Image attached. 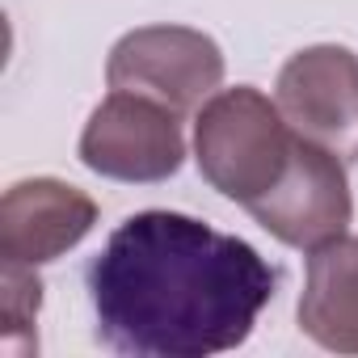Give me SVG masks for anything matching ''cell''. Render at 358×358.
Masks as SVG:
<instances>
[{
  "mask_svg": "<svg viewBox=\"0 0 358 358\" xmlns=\"http://www.w3.org/2000/svg\"><path fill=\"white\" fill-rule=\"evenodd\" d=\"M274 266L182 211L122 220L89 266L97 337L135 358H211L245 345L274 299Z\"/></svg>",
  "mask_w": 358,
  "mask_h": 358,
  "instance_id": "cell-1",
  "label": "cell"
},
{
  "mask_svg": "<svg viewBox=\"0 0 358 358\" xmlns=\"http://www.w3.org/2000/svg\"><path fill=\"white\" fill-rule=\"evenodd\" d=\"M295 139L299 135L282 118L278 101L253 85H236L203 101L194 122V160L224 199L249 207L282 177Z\"/></svg>",
  "mask_w": 358,
  "mask_h": 358,
  "instance_id": "cell-2",
  "label": "cell"
},
{
  "mask_svg": "<svg viewBox=\"0 0 358 358\" xmlns=\"http://www.w3.org/2000/svg\"><path fill=\"white\" fill-rule=\"evenodd\" d=\"M110 89L152 97L173 114L199 110L224 80L215 38L190 26H143L114 43L106 64Z\"/></svg>",
  "mask_w": 358,
  "mask_h": 358,
  "instance_id": "cell-3",
  "label": "cell"
},
{
  "mask_svg": "<svg viewBox=\"0 0 358 358\" xmlns=\"http://www.w3.org/2000/svg\"><path fill=\"white\" fill-rule=\"evenodd\" d=\"M80 160L110 182H164L186 160L182 114L152 97L110 89V97L85 122Z\"/></svg>",
  "mask_w": 358,
  "mask_h": 358,
  "instance_id": "cell-4",
  "label": "cell"
},
{
  "mask_svg": "<svg viewBox=\"0 0 358 358\" xmlns=\"http://www.w3.org/2000/svg\"><path fill=\"white\" fill-rule=\"evenodd\" d=\"M274 241L291 249H316L333 236H345L354 220V199L345 182V164L329 148L312 139H295V152L282 169V177L245 207Z\"/></svg>",
  "mask_w": 358,
  "mask_h": 358,
  "instance_id": "cell-5",
  "label": "cell"
},
{
  "mask_svg": "<svg viewBox=\"0 0 358 358\" xmlns=\"http://www.w3.org/2000/svg\"><path fill=\"white\" fill-rule=\"evenodd\" d=\"M278 110L295 135L358 160V55L350 47H308L278 72Z\"/></svg>",
  "mask_w": 358,
  "mask_h": 358,
  "instance_id": "cell-6",
  "label": "cell"
},
{
  "mask_svg": "<svg viewBox=\"0 0 358 358\" xmlns=\"http://www.w3.org/2000/svg\"><path fill=\"white\" fill-rule=\"evenodd\" d=\"M97 224V203L55 177L9 186L0 203V257L17 266H43L76 249Z\"/></svg>",
  "mask_w": 358,
  "mask_h": 358,
  "instance_id": "cell-7",
  "label": "cell"
},
{
  "mask_svg": "<svg viewBox=\"0 0 358 358\" xmlns=\"http://www.w3.org/2000/svg\"><path fill=\"white\" fill-rule=\"evenodd\" d=\"M299 329L333 354H358V236H333L312 249Z\"/></svg>",
  "mask_w": 358,
  "mask_h": 358,
  "instance_id": "cell-8",
  "label": "cell"
},
{
  "mask_svg": "<svg viewBox=\"0 0 358 358\" xmlns=\"http://www.w3.org/2000/svg\"><path fill=\"white\" fill-rule=\"evenodd\" d=\"M0 345L13 358H26L38 350L34 337V320L43 308V282L34 274V266H17L5 262V274H0Z\"/></svg>",
  "mask_w": 358,
  "mask_h": 358,
  "instance_id": "cell-9",
  "label": "cell"
}]
</instances>
